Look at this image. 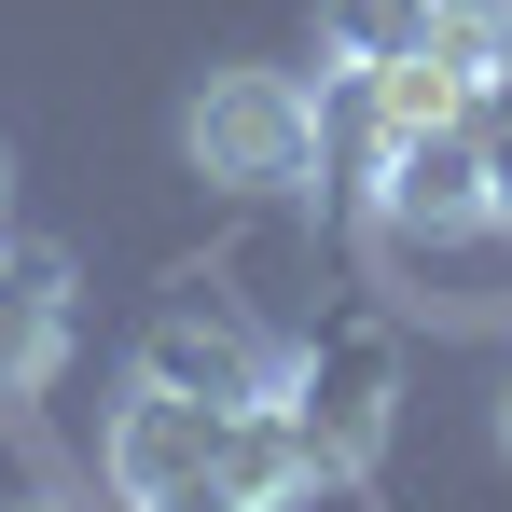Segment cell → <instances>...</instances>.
<instances>
[{"label": "cell", "mask_w": 512, "mask_h": 512, "mask_svg": "<svg viewBox=\"0 0 512 512\" xmlns=\"http://www.w3.org/2000/svg\"><path fill=\"white\" fill-rule=\"evenodd\" d=\"M70 374V263L56 250H0V402Z\"/></svg>", "instance_id": "cell-6"}, {"label": "cell", "mask_w": 512, "mask_h": 512, "mask_svg": "<svg viewBox=\"0 0 512 512\" xmlns=\"http://www.w3.org/2000/svg\"><path fill=\"white\" fill-rule=\"evenodd\" d=\"M499 457H512V388H499Z\"/></svg>", "instance_id": "cell-10"}, {"label": "cell", "mask_w": 512, "mask_h": 512, "mask_svg": "<svg viewBox=\"0 0 512 512\" xmlns=\"http://www.w3.org/2000/svg\"><path fill=\"white\" fill-rule=\"evenodd\" d=\"M222 429H236V402H180V388L139 374V402L111 416V485H125V512L180 499L194 471H222Z\"/></svg>", "instance_id": "cell-4"}, {"label": "cell", "mask_w": 512, "mask_h": 512, "mask_svg": "<svg viewBox=\"0 0 512 512\" xmlns=\"http://www.w3.org/2000/svg\"><path fill=\"white\" fill-rule=\"evenodd\" d=\"M471 139H485V236H512V84H485Z\"/></svg>", "instance_id": "cell-8"}, {"label": "cell", "mask_w": 512, "mask_h": 512, "mask_svg": "<svg viewBox=\"0 0 512 512\" xmlns=\"http://www.w3.org/2000/svg\"><path fill=\"white\" fill-rule=\"evenodd\" d=\"M277 416L305 429V471H360V457L388 443V346H333V360H305V402L277 388Z\"/></svg>", "instance_id": "cell-5"}, {"label": "cell", "mask_w": 512, "mask_h": 512, "mask_svg": "<svg viewBox=\"0 0 512 512\" xmlns=\"http://www.w3.org/2000/svg\"><path fill=\"white\" fill-rule=\"evenodd\" d=\"M374 208H388V236H416V250L485 236V139H471V125H416V139H388Z\"/></svg>", "instance_id": "cell-3"}, {"label": "cell", "mask_w": 512, "mask_h": 512, "mask_svg": "<svg viewBox=\"0 0 512 512\" xmlns=\"http://www.w3.org/2000/svg\"><path fill=\"white\" fill-rule=\"evenodd\" d=\"M0 208H14V139H0Z\"/></svg>", "instance_id": "cell-9"}, {"label": "cell", "mask_w": 512, "mask_h": 512, "mask_svg": "<svg viewBox=\"0 0 512 512\" xmlns=\"http://www.w3.org/2000/svg\"><path fill=\"white\" fill-rule=\"evenodd\" d=\"M14 512H56V499H14Z\"/></svg>", "instance_id": "cell-11"}, {"label": "cell", "mask_w": 512, "mask_h": 512, "mask_svg": "<svg viewBox=\"0 0 512 512\" xmlns=\"http://www.w3.org/2000/svg\"><path fill=\"white\" fill-rule=\"evenodd\" d=\"M443 42V0H319V56L333 70H402V56H429Z\"/></svg>", "instance_id": "cell-7"}, {"label": "cell", "mask_w": 512, "mask_h": 512, "mask_svg": "<svg viewBox=\"0 0 512 512\" xmlns=\"http://www.w3.org/2000/svg\"><path fill=\"white\" fill-rule=\"evenodd\" d=\"M180 167L208 194H305L319 180V97L291 70H208L180 97Z\"/></svg>", "instance_id": "cell-1"}, {"label": "cell", "mask_w": 512, "mask_h": 512, "mask_svg": "<svg viewBox=\"0 0 512 512\" xmlns=\"http://www.w3.org/2000/svg\"><path fill=\"white\" fill-rule=\"evenodd\" d=\"M139 374L153 388H180V402H277L291 388V360L222 305V291H180V305H153V333H139Z\"/></svg>", "instance_id": "cell-2"}]
</instances>
